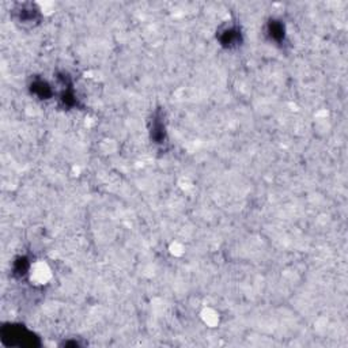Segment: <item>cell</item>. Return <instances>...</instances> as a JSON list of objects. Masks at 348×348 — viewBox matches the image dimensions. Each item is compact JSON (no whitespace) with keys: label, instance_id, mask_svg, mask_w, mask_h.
<instances>
[{"label":"cell","instance_id":"6da1fadb","mask_svg":"<svg viewBox=\"0 0 348 348\" xmlns=\"http://www.w3.org/2000/svg\"><path fill=\"white\" fill-rule=\"evenodd\" d=\"M219 41L224 48H234L242 42V35L237 26H229L219 31Z\"/></svg>","mask_w":348,"mask_h":348},{"label":"cell","instance_id":"7a4b0ae2","mask_svg":"<svg viewBox=\"0 0 348 348\" xmlns=\"http://www.w3.org/2000/svg\"><path fill=\"white\" fill-rule=\"evenodd\" d=\"M151 139L154 140L157 145H162L166 140V128H165L164 119L161 113H155L153 117V124H151Z\"/></svg>","mask_w":348,"mask_h":348},{"label":"cell","instance_id":"3957f363","mask_svg":"<svg viewBox=\"0 0 348 348\" xmlns=\"http://www.w3.org/2000/svg\"><path fill=\"white\" fill-rule=\"evenodd\" d=\"M31 93H34L41 100H48L52 95V89L50 86L42 79H35L31 83Z\"/></svg>","mask_w":348,"mask_h":348},{"label":"cell","instance_id":"277c9868","mask_svg":"<svg viewBox=\"0 0 348 348\" xmlns=\"http://www.w3.org/2000/svg\"><path fill=\"white\" fill-rule=\"evenodd\" d=\"M268 35L271 37V40H274L275 42L284 41L286 30H284L283 23L279 22V20H271L268 25Z\"/></svg>","mask_w":348,"mask_h":348},{"label":"cell","instance_id":"5b68a950","mask_svg":"<svg viewBox=\"0 0 348 348\" xmlns=\"http://www.w3.org/2000/svg\"><path fill=\"white\" fill-rule=\"evenodd\" d=\"M18 12V20L22 22V23H33L35 20L38 19V11L34 10L33 5H23Z\"/></svg>","mask_w":348,"mask_h":348},{"label":"cell","instance_id":"8992f818","mask_svg":"<svg viewBox=\"0 0 348 348\" xmlns=\"http://www.w3.org/2000/svg\"><path fill=\"white\" fill-rule=\"evenodd\" d=\"M29 271V261L25 259V257H19L14 263V274L15 275H25L26 272Z\"/></svg>","mask_w":348,"mask_h":348}]
</instances>
